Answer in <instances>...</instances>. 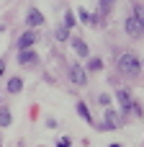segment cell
<instances>
[{
  "label": "cell",
  "instance_id": "10",
  "mask_svg": "<svg viewBox=\"0 0 144 147\" xmlns=\"http://www.w3.org/2000/svg\"><path fill=\"white\" fill-rule=\"evenodd\" d=\"M21 88H23L21 78H10V80H8V90H10V93H18Z\"/></svg>",
  "mask_w": 144,
  "mask_h": 147
},
{
  "label": "cell",
  "instance_id": "20",
  "mask_svg": "<svg viewBox=\"0 0 144 147\" xmlns=\"http://www.w3.org/2000/svg\"><path fill=\"white\" fill-rule=\"evenodd\" d=\"M111 147H121V145H111Z\"/></svg>",
  "mask_w": 144,
  "mask_h": 147
},
{
  "label": "cell",
  "instance_id": "6",
  "mask_svg": "<svg viewBox=\"0 0 144 147\" xmlns=\"http://www.w3.org/2000/svg\"><path fill=\"white\" fill-rule=\"evenodd\" d=\"M18 62H21V65H33V62H36V52H33V49H21Z\"/></svg>",
  "mask_w": 144,
  "mask_h": 147
},
{
  "label": "cell",
  "instance_id": "14",
  "mask_svg": "<svg viewBox=\"0 0 144 147\" xmlns=\"http://www.w3.org/2000/svg\"><path fill=\"white\" fill-rule=\"evenodd\" d=\"M134 18L139 21V26H142V31H144V8H137V13H134Z\"/></svg>",
  "mask_w": 144,
  "mask_h": 147
},
{
  "label": "cell",
  "instance_id": "19",
  "mask_svg": "<svg viewBox=\"0 0 144 147\" xmlns=\"http://www.w3.org/2000/svg\"><path fill=\"white\" fill-rule=\"evenodd\" d=\"M59 147H70V142H67V140H62V142H59Z\"/></svg>",
  "mask_w": 144,
  "mask_h": 147
},
{
  "label": "cell",
  "instance_id": "12",
  "mask_svg": "<svg viewBox=\"0 0 144 147\" xmlns=\"http://www.w3.org/2000/svg\"><path fill=\"white\" fill-rule=\"evenodd\" d=\"M106 127H119V119H116V111H106Z\"/></svg>",
  "mask_w": 144,
  "mask_h": 147
},
{
  "label": "cell",
  "instance_id": "11",
  "mask_svg": "<svg viewBox=\"0 0 144 147\" xmlns=\"http://www.w3.org/2000/svg\"><path fill=\"white\" fill-rule=\"evenodd\" d=\"M10 121H13L10 111L8 109H0V127H10Z\"/></svg>",
  "mask_w": 144,
  "mask_h": 147
},
{
  "label": "cell",
  "instance_id": "7",
  "mask_svg": "<svg viewBox=\"0 0 144 147\" xmlns=\"http://www.w3.org/2000/svg\"><path fill=\"white\" fill-rule=\"evenodd\" d=\"M126 34H131V36H137V34H142V26H139V21L131 16V18H126Z\"/></svg>",
  "mask_w": 144,
  "mask_h": 147
},
{
  "label": "cell",
  "instance_id": "4",
  "mask_svg": "<svg viewBox=\"0 0 144 147\" xmlns=\"http://www.w3.org/2000/svg\"><path fill=\"white\" fill-rule=\"evenodd\" d=\"M116 98H119V103H121V111H124V114H131V106H134V103H131L129 90H119V93H116Z\"/></svg>",
  "mask_w": 144,
  "mask_h": 147
},
{
  "label": "cell",
  "instance_id": "3",
  "mask_svg": "<svg viewBox=\"0 0 144 147\" xmlns=\"http://www.w3.org/2000/svg\"><path fill=\"white\" fill-rule=\"evenodd\" d=\"M70 80H72L75 85H85V83H88V75H85V70H82V67H77V65H75V67L70 70Z\"/></svg>",
  "mask_w": 144,
  "mask_h": 147
},
{
  "label": "cell",
  "instance_id": "8",
  "mask_svg": "<svg viewBox=\"0 0 144 147\" xmlns=\"http://www.w3.org/2000/svg\"><path fill=\"white\" fill-rule=\"evenodd\" d=\"M26 21H28V26H41V23H44V16H41V13L33 8V10L26 16Z\"/></svg>",
  "mask_w": 144,
  "mask_h": 147
},
{
  "label": "cell",
  "instance_id": "16",
  "mask_svg": "<svg viewBox=\"0 0 144 147\" xmlns=\"http://www.w3.org/2000/svg\"><path fill=\"white\" fill-rule=\"evenodd\" d=\"M88 67H90V70H100V67H103V62H100V59H90V65H88Z\"/></svg>",
  "mask_w": 144,
  "mask_h": 147
},
{
  "label": "cell",
  "instance_id": "5",
  "mask_svg": "<svg viewBox=\"0 0 144 147\" xmlns=\"http://www.w3.org/2000/svg\"><path fill=\"white\" fill-rule=\"evenodd\" d=\"M72 49H75V52H77L80 57H88V54H90V49H88V44H85V41H82L80 36H75V39H72Z\"/></svg>",
  "mask_w": 144,
  "mask_h": 147
},
{
  "label": "cell",
  "instance_id": "13",
  "mask_svg": "<svg viewBox=\"0 0 144 147\" xmlns=\"http://www.w3.org/2000/svg\"><path fill=\"white\" fill-rule=\"evenodd\" d=\"M57 39H59V41H67V39H70V28H67V26H59V28H57Z\"/></svg>",
  "mask_w": 144,
  "mask_h": 147
},
{
  "label": "cell",
  "instance_id": "21",
  "mask_svg": "<svg viewBox=\"0 0 144 147\" xmlns=\"http://www.w3.org/2000/svg\"><path fill=\"white\" fill-rule=\"evenodd\" d=\"M142 67H144V62H142Z\"/></svg>",
  "mask_w": 144,
  "mask_h": 147
},
{
  "label": "cell",
  "instance_id": "15",
  "mask_svg": "<svg viewBox=\"0 0 144 147\" xmlns=\"http://www.w3.org/2000/svg\"><path fill=\"white\" fill-rule=\"evenodd\" d=\"M64 26H67V28H72V26H75V16H72V13H67V16H64Z\"/></svg>",
  "mask_w": 144,
  "mask_h": 147
},
{
  "label": "cell",
  "instance_id": "18",
  "mask_svg": "<svg viewBox=\"0 0 144 147\" xmlns=\"http://www.w3.org/2000/svg\"><path fill=\"white\" fill-rule=\"evenodd\" d=\"M3 72H5V59H0V78H3Z\"/></svg>",
  "mask_w": 144,
  "mask_h": 147
},
{
  "label": "cell",
  "instance_id": "2",
  "mask_svg": "<svg viewBox=\"0 0 144 147\" xmlns=\"http://www.w3.org/2000/svg\"><path fill=\"white\" fill-rule=\"evenodd\" d=\"M36 39H39V34H36V31H26V34L18 39V49H31V47L36 44Z\"/></svg>",
  "mask_w": 144,
  "mask_h": 147
},
{
  "label": "cell",
  "instance_id": "17",
  "mask_svg": "<svg viewBox=\"0 0 144 147\" xmlns=\"http://www.w3.org/2000/svg\"><path fill=\"white\" fill-rule=\"evenodd\" d=\"M113 3H116V0H100V10H103V13H106V10H108V8H111V5H113Z\"/></svg>",
  "mask_w": 144,
  "mask_h": 147
},
{
  "label": "cell",
  "instance_id": "1",
  "mask_svg": "<svg viewBox=\"0 0 144 147\" xmlns=\"http://www.w3.org/2000/svg\"><path fill=\"white\" fill-rule=\"evenodd\" d=\"M119 70H121L124 75H137V72L142 70V62H139V57H137L134 52H124V54L119 57Z\"/></svg>",
  "mask_w": 144,
  "mask_h": 147
},
{
  "label": "cell",
  "instance_id": "9",
  "mask_svg": "<svg viewBox=\"0 0 144 147\" xmlns=\"http://www.w3.org/2000/svg\"><path fill=\"white\" fill-rule=\"evenodd\" d=\"M77 114H80V116H82V119H85L88 124H93V116H90V111H88V106H85L82 101L77 103Z\"/></svg>",
  "mask_w": 144,
  "mask_h": 147
}]
</instances>
